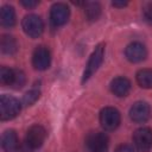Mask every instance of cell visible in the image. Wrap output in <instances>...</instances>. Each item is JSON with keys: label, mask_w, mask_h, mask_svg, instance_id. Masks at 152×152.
I'll use <instances>...</instances> for the list:
<instances>
[{"label": "cell", "mask_w": 152, "mask_h": 152, "mask_svg": "<svg viewBox=\"0 0 152 152\" xmlns=\"http://www.w3.org/2000/svg\"><path fill=\"white\" fill-rule=\"evenodd\" d=\"M1 147L5 152H15L19 148L17 133L13 129H7L1 137Z\"/></svg>", "instance_id": "obj_13"}, {"label": "cell", "mask_w": 152, "mask_h": 152, "mask_svg": "<svg viewBox=\"0 0 152 152\" xmlns=\"http://www.w3.org/2000/svg\"><path fill=\"white\" fill-rule=\"evenodd\" d=\"M15 11L12 6L5 5L0 10V23L4 27H12L15 25Z\"/></svg>", "instance_id": "obj_14"}, {"label": "cell", "mask_w": 152, "mask_h": 152, "mask_svg": "<svg viewBox=\"0 0 152 152\" xmlns=\"http://www.w3.org/2000/svg\"><path fill=\"white\" fill-rule=\"evenodd\" d=\"M127 5V2L126 1H113L112 2V6H114V7H125Z\"/></svg>", "instance_id": "obj_24"}, {"label": "cell", "mask_w": 152, "mask_h": 152, "mask_svg": "<svg viewBox=\"0 0 152 152\" xmlns=\"http://www.w3.org/2000/svg\"><path fill=\"white\" fill-rule=\"evenodd\" d=\"M21 109V103L13 96L1 95L0 97V119L2 121L14 119Z\"/></svg>", "instance_id": "obj_2"}, {"label": "cell", "mask_w": 152, "mask_h": 152, "mask_svg": "<svg viewBox=\"0 0 152 152\" xmlns=\"http://www.w3.org/2000/svg\"><path fill=\"white\" fill-rule=\"evenodd\" d=\"M137 82L141 88H152V69H141L137 72Z\"/></svg>", "instance_id": "obj_16"}, {"label": "cell", "mask_w": 152, "mask_h": 152, "mask_svg": "<svg viewBox=\"0 0 152 152\" xmlns=\"http://www.w3.org/2000/svg\"><path fill=\"white\" fill-rule=\"evenodd\" d=\"M144 18L147 23L152 24V5H147L144 8Z\"/></svg>", "instance_id": "obj_21"}, {"label": "cell", "mask_w": 152, "mask_h": 152, "mask_svg": "<svg viewBox=\"0 0 152 152\" xmlns=\"http://www.w3.org/2000/svg\"><path fill=\"white\" fill-rule=\"evenodd\" d=\"M120 113L114 107H104L100 113V124L106 131H114L120 125Z\"/></svg>", "instance_id": "obj_6"}, {"label": "cell", "mask_w": 152, "mask_h": 152, "mask_svg": "<svg viewBox=\"0 0 152 152\" xmlns=\"http://www.w3.org/2000/svg\"><path fill=\"white\" fill-rule=\"evenodd\" d=\"M0 82L6 86H11L14 82V70L10 69L7 66H1L0 68Z\"/></svg>", "instance_id": "obj_18"}, {"label": "cell", "mask_w": 152, "mask_h": 152, "mask_svg": "<svg viewBox=\"0 0 152 152\" xmlns=\"http://www.w3.org/2000/svg\"><path fill=\"white\" fill-rule=\"evenodd\" d=\"M46 138V131L40 125H33L27 129L25 141L21 146L23 152H32L33 150L39 148Z\"/></svg>", "instance_id": "obj_1"}, {"label": "cell", "mask_w": 152, "mask_h": 152, "mask_svg": "<svg viewBox=\"0 0 152 152\" xmlns=\"http://www.w3.org/2000/svg\"><path fill=\"white\" fill-rule=\"evenodd\" d=\"M150 116H151V108L146 102L138 101L129 109V118L132 121L137 124L146 122L150 119Z\"/></svg>", "instance_id": "obj_9"}, {"label": "cell", "mask_w": 152, "mask_h": 152, "mask_svg": "<svg viewBox=\"0 0 152 152\" xmlns=\"http://www.w3.org/2000/svg\"><path fill=\"white\" fill-rule=\"evenodd\" d=\"M110 90L115 96L119 97H124L126 96L129 90H131V82L128 78L124 77V76H119L115 77L112 82H110Z\"/></svg>", "instance_id": "obj_12"}, {"label": "cell", "mask_w": 152, "mask_h": 152, "mask_svg": "<svg viewBox=\"0 0 152 152\" xmlns=\"http://www.w3.org/2000/svg\"><path fill=\"white\" fill-rule=\"evenodd\" d=\"M20 4H21L24 7H26V8H33V7L38 6L39 1H37V0H21Z\"/></svg>", "instance_id": "obj_23"}, {"label": "cell", "mask_w": 152, "mask_h": 152, "mask_svg": "<svg viewBox=\"0 0 152 152\" xmlns=\"http://www.w3.org/2000/svg\"><path fill=\"white\" fill-rule=\"evenodd\" d=\"M39 95H40V91L37 90V89H32L30 91H27L24 97H23V103L25 106H31L38 99H39Z\"/></svg>", "instance_id": "obj_19"}, {"label": "cell", "mask_w": 152, "mask_h": 152, "mask_svg": "<svg viewBox=\"0 0 152 152\" xmlns=\"http://www.w3.org/2000/svg\"><path fill=\"white\" fill-rule=\"evenodd\" d=\"M70 17V10L66 6V4L57 2L52 5L50 11V21L53 26H62L64 25Z\"/></svg>", "instance_id": "obj_8"}, {"label": "cell", "mask_w": 152, "mask_h": 152, "mask_svg": "<svg viewBox=\"0 0 152 152\" xmlns=\"http://www.w3.org/2000/svg\"><path fill=\"white\" fill-rule=\"evenodd\" d=\"M114 152H134V148L131 146V145H127V144H121L119 145Z\"/></svg>", "instance_id": "obj_22"}, {"label": "cell", "mask_w": 152, "mask_h": 152, "mask_svg": "<svg viewBox=\"0 0 152 152\" xmlns=\"http://www.w3.org/2000/svg\"><path fill=\"white\" fill-rule=\"evenodd\" d=\"M24 32L31 38H38L44 32V23L37 14H27L21 21Z\"/></svg>", "instance_id": "obj_4"}, {"label": "cell", "mask_w": 152, "mask_h": 152, "mask_svg": "<svg viewBox=\"0 0 152 152\" xmlns=\"http://www.w3.org/2000/svg\"><path fill=\"white\" fill-rule=\"evenodd\" d=\"M86 147L89 152H107L109 139L102 132H90L86 138Z\"/></svg>", "instance_id": "obj_5"}, {"label": "cell", "mask_w": 152, "mask_h": 152, "mask_svg": "<svg viewBox=\"0 0 152 152\" xmlns=\"http://www.w3.org/2000/svg\"><path fill=\"white\" fill-rule=\"evenodd\" d=\"M133 142L139 152H148L152 148V129L148 127L138 128L133 133Z\"/></svg>", "instance_id": "obj_7"}, {"label": "cell", "mask_w": 152, "mask_h": 152, "mask_svg": "<svg viewBox=\"0 0 152 152\" xmlns=\"http://www.w3.org/2000/svg\"><path fill=\"white\" fill-rule=\"evenodd\" d=\"M0 49L6 55H13L18 50V43L14 37L10 34H4L0 39Z\"/></svg>", "instance_id": "obj_15"}, {"label": "cell", "mask_w": 152, "mask_h": 152, "mask_svg": "<svg viewBox=\"0 0 152 152\" xmlns=\"http://www.w3.org/2000/svg\"><path fill=\"white\" fill-rule=\"evenodd\" d=\"M25 74L21 71V70H14V82L12 84L13 88L18 89V88H21L24 84H25Z\"/></svg>", "instance_id": "obj_20"}, {"label": "cell", "mask_w": 152, "mask_h": 152, "mask_svg": "<svg viewBox=\"0 0 152 152\" xmlns=\"http://www.w3.org/2000/svg\"><path fill=\"white\" fill-rule=\"evenodd\" d=\"M125 56L129 62L139 63L146 58L147 50H146L144 44H141L139 42H133V43L127 45V48L125 50Z\"/></svg>", "instance_id": "obj_11"}, {"label": "cell", "mask_w": 152, "mask_h": 152, "mask_svg": "<svg viewBox=\"0 0 152 152\" xmlns=\"http://www.w3.org/2000/svg\"><path fill=\"white\" fill-rule=\"evenodd\" d=\"M103 57H104V44H99L88 59V63L86 65V69L82 76V82L88 81L97 71V69L103 62Z\"/></svg>", "instance_id": "obj_3"}, {"label": "cell", "mask_w": 152, "mask_h": 152, "mask_svg": "<svg viewBox=\"0 0 152 152\" xmlns=\"http://www.w3.org/2000/svg\"><path fill=\"white\" fill-rule=\"evenodd\" d=\"M84 13L88 20L94 21L97 20L101 15V6L99 2H86L84 5Z\"/></svg>", "instance_id": "obj_17"}, {"label": "cell", "mask_w": 152, "mask_h": 152, "mask_svg": "<svg viewBox=\"0 0 152 152\" xmlns=\"http://www.w3.org/2000/svg\"><path fill=\"white\" fill-rule=\"evenodd\" d=\"M51 63V55L48 48L37 46L32 55V64L37 70H46Z\"/></svg>", "instance_id": "obj_10"}]
</instances>
